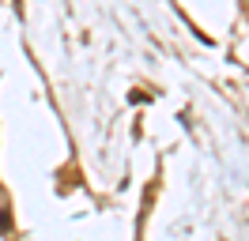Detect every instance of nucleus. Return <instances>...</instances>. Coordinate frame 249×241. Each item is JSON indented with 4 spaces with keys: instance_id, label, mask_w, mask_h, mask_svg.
<instances>
[{
    "instance_id": "f257e3e1",
    "label": "nucleus",
    "mask_w": 249,
    "mask_h": 241,
    "mask_svg": "<svg viewBox=\"0 0 249 241\" xmlns=\"http://www.w3.org/2000/svg\"><path fill=\"white\" fill-rule=\"evenodd\" d=\"M8 230H12V211L0 207V234H8Z\"/></svg>"
}]
</instances>
